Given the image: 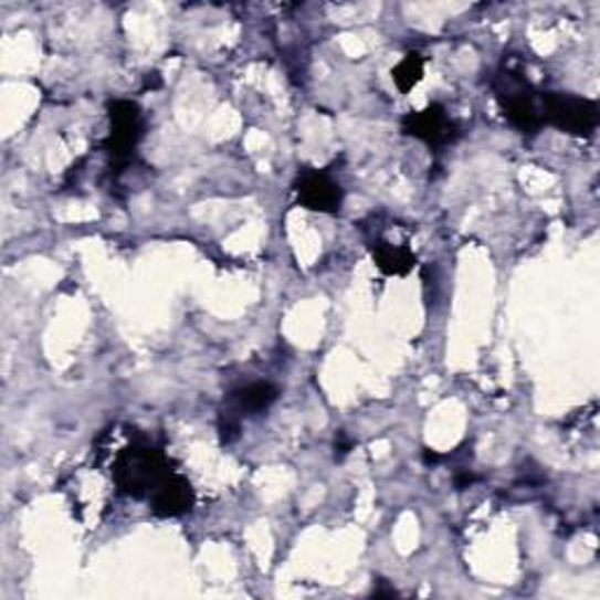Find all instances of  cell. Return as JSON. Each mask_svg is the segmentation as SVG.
<instances>
[{"instance_id":"obj_7","label":"cell","mask_w":600,"mask_h":600,"mask_svg":"<svg viewBox=\"0 0 600 600\" xmlns=\"http://www.w3.org/2000/svg\"><path fill=\"white\" fill-rule=\"evenodd\" d=\"M150 512L160 518H179L196 507V491L190 481L177 472H171L158 488L150 493Z\"/></svg>"},{"instance_id":"obj_8","label":"cell","mask_w":600,"mask_h":600,"mask_svg":"<svg viewBox=\"0 0 600 600\" xmlns=\"http://www.w3.org/2000/svg\"><path fill=\"white\" fill-rule=\"evenodd\" d=\"M280 399V387L267 382V380H259L240 387V390L232 392L225 401V409H221V415L235 418L242 422L244 415H256L267 411L270 406Z\"/></svg>"},{"instance_id":"obj_6","label":"cell","mask_w":600,"mask_h":600,"mask_svg":"<svg viewBox=\"0 0 600 600\" xmlns=\"http://www.w3.org/2000/svg\"><path fill=\"white\" fill-rule=\"evenodd\" d=\"M298 202L319 214H338L343 207V188L326 171L303 169L294 183Z\"/></svg>"},{"instance_id":"obj_2","label":"cell","mask_w":600,"mask_h":600,"mask_svg":"<svg viewBox=\"0 0 600 600\" xmlns=\"http://www.w3.org/2000/svg\"><path fill=\"white\" fill-rule=\"evenodd\" d=\"M493 90L502 113H505L507 123L514 129L535 137V134L545 127L539 94L528 83V77L524 73L512 66H502L493 77Z\"/></svg>"},{"instance_id":"obj_3","label":"cell","mask_w":600,"mask_h":600,"mask_svg":"<svg viewBox=\"0 0 600 600\" xmlns=\"http://www.w3.org/2000/svg\"><path fill=\"white\" fill-rule=\"evenodd\" d=\"M539 106L545 125L566 131L570 137H593L600 125V106L585 96L545 92L539 94Z\"/></svg>"},{"instance_id":"obj_10","label":"cell","mask_w":600,"mask_h":600,"mask_svg":"<svg viewBox=\"0 0 600 600\" xmlns=\"http://www.w3.org/2000/svg\"><path fill=\"white\" fill-rule=\"evenodd\" d=\"M424 77V60L420 52H409L392 69V81L401 94H409Z\"/></svg>"},{"instance_id":"obj_1","label":"cell","mask_w":600,"mask_h":600,"mask_svg":"<svg viewBox=\"0 0 600 600\" xmlns=\"http://www.w3.org/2000/svg\"><path fill=\"white\" fill-rule=\"evenodd\" d=\"M169 457L160 449L139 439L115 455L113 481L118 486V493L127 497H150V493L173 472L169 470Z\"/></svg>"},{"instance_id":"obj_13","label":"cell","mask_w":600,"mask_h":600,"mask_svg":"<svg viewBox=\"0 0 600 600\" xmlns=\"http://www.w3.org/2000/svg\"><path fill=\"white\" fill-rule=\"evenodd\" d=\"M373 593H376V596H397V589H392V587H385V582H382V579H380L378 587L373 589Z\"/></svg>"},{"instance_id":"obj_4","label":"cell","mask_w":600,"mask_h":600,"mask_svg":"<svg viewBox=\"0 0 600 600\" xmlns=\"http://www.w3.org/2000/svg\"><path fill=\"white\" fill-rule=\"evenodd\" d=\"M108 120L110 134L104 141V150L115 162V171H123L129 165L134 148H137L144 134L141 108L129 99H115L108 104Z\"/></svg>"},{"instance_id":"obj_5","label":"cell","mask_w":600,"mask_h":600,"mask_svg":"<svg viewBox=\"0 0 600 600\" xmlns=\"http://www.w3.org/2000/svg\"><path fill=\"white\" fill-rule=\"evenodd\" d=\"M401 129L406 137H413L430 148L439 150L457 139V125L449 118L446 108L441 104H430L422 110H411L403 115Z\"/></svg>"},{"instance_id":"obj_14","label":"cell","mask_w":600,"mask_h":600,"mask_svg":"<svg viewBox=\"0 0 600 600\" xmlns=\"http://www.w3.org/2000/svg\"><path fill=\"white\" fill-rule=\"evenodd\" d=\"M443 457L439 455V453H432V451H424V462H428V464H436V462H441Z\"/></svg>"},{"instance_id":"obj_12","label":"cell","mask_w":600,"mask_h":600,"mask_svg":"<svg viewBox=\"0 0 600 600\" xmlns=\"http://www.w3.org/2000/svg\"><path fill=\"white\" fill-rule=\"evenodd\" d=\"M476 481H478L476 474L464 472V474H457V476H455V486H457V491H464V488H470L472 483H476Z\"/></svg>"},{"instance_id":"obj_9","label":"cell","mask_w":600,"mask_h":600,"mask_svg":"<svg viewBox=\"0 0 600 600\" xmlns=\"http://www.w3.org/2000/svg\"><path fill=\"white\" fill-rule=\"evenodd\" d=\"M371 256L380 273L387 277H406L415 267V254L409 244L376 240L371 242Z\"/></svg>"},{"instance_id":"obj_11","label":"cell","mask_w":600,"mask_h":600,"mask_svg":"<svg viewBox=\"0 0 600 600\" xmlns=\"http://www.w3.org/2000/svg\"><path fill=\"white\" fill-rule=\"evenodd\" d=\"M350 451H352V441H350V439H345V434L340 432V434L336 436V457H343V455H347Z\"/></svg>"}]
</instances>
